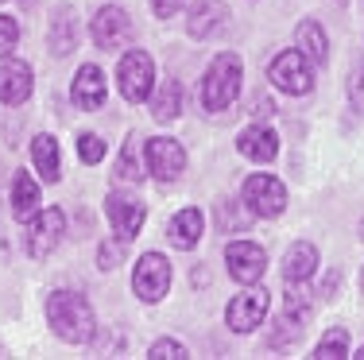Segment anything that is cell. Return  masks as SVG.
I'll list each match as a JSON object with an SVG mask.
<instances>
[{
	"instance_id": "obj_1",
	"label": "cell",
	"mask_w": 364,
	"mask_h": 360,
	"mask_svg": "<svg viewBox=\"0 0 364 360\" xmlns=\"http://www.w3.org/2000/svg\"><path fill=\"white\" fill-rule=\"evenodd\" d=\"M43 310H47V325L55 329V337L66 341V345H85V341L97 333L93 306L85 302V295H77V290H50Z\"/></svg>"
},
{
	"instance_id": "obj_2",
	"label": "cell",
	"mask_w": 364,
	"mask_h": 360,
	"mask_svg": "<svg viewBox=\"0 0 364 360\" xmlns=\"http://www.w3.org/2000/svg\"><path fill=\"white\" fill-rule=\"evenodd\" d=\"M240 74H245V66H240V58L232 50H225V55H218L210 62V70L202 78V105L210 113H225L240 97Z\"/></svg>"
},
{
	"instance_id": "obj_3",
	"label": "cell",
	"mask_w": 364,
	"mask_h": 360,
	"mask_svg": "<svg viewBox=\"0 0 364 360\" xmlns=\"http://www.w3.org/2000/svg\"><path fill=\"white\" fill-rule=\"evenodd\" d=\"M117 85H120V97L128 105H144L151 97V85H155V62L151 55L140 47L124 50L120 55V66H117Z\"/></svg>"
},
{
	"instance_id": "obj_4",
	"label": "cell",
	"mask_w": 364,
	"mask_h": 360,
	"mask_svg": "<svg viewBox=\"0 0 364 360\" xmlns=\"http://www.w3.org/2000/svg\"><path fill=\"white\" fill-rule=\"evenodd\" d=\"M240 202L252 217H279L287 209V186L275 175H248L245 190H240Z\"/></svg>"
},
{
	"instance_id": "obj_5",
	"label": "cell",
	"mask_w": 364,
	"mask_h": 360,
	"mask_svg": "<svg viewBox=\"0 0 364 360\" xmlns=\"http://www.w3.org/2000/svg\"><path fill=\"white\" fill-rule=\"evenodd\" d=\"M267 78H272L275 89L291 93V97H302V93L314 89V70H310V62L299 55V50H279V55L272 58V66H267Z\"/></svg>"
},
{
	"instance_id": "obj_6",
	"label": "cell",
	"mask_w": 364,
	"mask_h": 360,
	"mask_svg": "<svg viewBox=\"0 0 364 360\" xmlns=\"http://www.w3.org/2000/svg\"><path fill=\"white\" fill-rule=\"evenodd\" d=\"M132 290L140 302H159V298H167L171 290V263L167 256L159 252H144L140 260H136V271H132Z\"/></svg>"
},
{
	"instance_id": "obj_7",
	"label": "cell",
	"mask_w": 364,
	"mask_h": 360,
	"mask_svg": "<svg viewBox=\"0 0 364 360\" xmlns=\"http://www.w3.org/2000/svg\"><path fill=\"white\" fill-rule=\"evenodd\" d=\"M66 236V213L63 209H39L28 217V256L31 260H43V256H50L58 244H63Z\"/></svg>"
},
{
	"instance_id": "obj_8",
	"label": "cell",
	"mask_w": 364,
	"mask_h": 360,
	"mask_svg": "<svg viewBox=\"0 0 364 360\" xmlns=\"http://www.w3.org/2000/svg\"><path fill=\"white\" fill-rule=\"evenodd\" d=\"M144 167L151 170L155 182H175V178L186 170V151H182L178 140H167V136H155V140H147L144 148Z\"/></svg>"
},
{
	"instance_id": "obj_9",
	"label": "cell",
	"mask_w": 364,
	"mask_h": 360,
	"mask_svg": "<svg viewBox=\"0 0 364 360\" xmlns=\"http://www.w3.org/2000/svg\"><path fill=\"white\" fill-rule=\"evenodd\" d=\"M90 39H93V47H101V50L128 47V43H132V20H128V12L117 4L97 8V16L90 20Z\"/></svg>"
},
{
	"instance_id": "obj_10",
	"label": "cell",
	"mask_w": 364,
	"mask_h": 360,
	"mask_svg": "<svg viewBox=\"0 0 364 360\" xmlns=\"http://www.w3.org/2000/svg\"><path fill=\"white\" fill-rule=\"evenodd\" d=\"M264 318H267V290L252 287V283H248V290H240V295L225 306V322H229L232 333H252V329H259Z\"/></svg>"
},
{
	"instance_id": "obj_11",
	"label": "cell",
	"mask_w": 364,
	"mask_h": 360,
	"mask_svg": "<svg viewBox=\"0 0 364 360\" xmlns=\"http://www.w3.org/2000/svg\"><path fill=\"white\" fill-rule=\"evenodd\" d=\"M225 263H229V276L237 283H259L267 271V252L252 240H232L229 248H225Z\"/></svg>"
},
{
	"instance_id": "obj_12",
	"label": "cell",
	"mask_w": 364,
	"mask_h": 360,
	"mask_svg": "<svg viewBox=\"0 0 364 360\" xmlns=\"http://www.w3.org/2000/svg\"><path fill=\"white\" fill-rule=\"evenodd\" d=\"M105 213H109V225H112V233H117V240H124V244L140 236V229L147 221V205L128 198V194H109Z\"/></svg>"
},
{
	"instance_id": "obj_13",
	"label": "cell",
	"mask_w": 364,
	"mask_h": 360,
	"mask_svg": "<svg viewBox=\"0 0 364 360\" xmlns=\"http://www.w3.org/2000/svg\"><path fill=\"white\" fill-rule=\"evenodd\" d=\"M36 89V78H31V66L16 55L0 58V105H23Z\"/></svg>"
},
{
	"instance_id": "obj_14",
	"label": "cell",
	"mask_w": 364,
	"mask_h": 360,
	"mask_svg": "<svg viewBox=\"0 0 364 360\" xmlns=\"http://www.w3.org/2000/svg\"><path fill=\"white\" fill-rule=\"evenodd\" d=\"M70 97H74V105L82 109V113H97V109H105V97H109V85H105V74H101V66L85 62L82 70L74 74V85H70Z\"/></svg>"
},
{
	"instance_id": "obj_15",
	"label": "cell",
	"mask_w": 364,
	"mask_h": 360,
	"mask_svg": "<svg viewBox=\"0 0 364 360\" xmlns=\"http://www.w3.org/2000/svg\"><path fill=\"white\" fill-rule=\"evenodd\" d=\"M237 151L245 159H252V163H272L275 156H279V136L256 120V124H248L245 132L237 136Z\"/></svg>"
},
{
	"instance_id": "obj_16",
	"label": "cell",
	"mask_w": 364,
	"mask_h": 360,
	"mask_svg": "<svg viewBox=\"0 0 364 360\" xmlns=\"http://www.w3.org/2000/svg\"><path fill=\"white\" fill-rule=\"evenodd\" d=\"M225 20H229L225 0H194V4H190V16H186V31L194 39H210L213 31L225 28Z\"/></svg>"
},
{
	"instance_id": "obj_17",
	"label": "cell",
	"mask_w": 364,
	"mask_h": 360,
	"mask_svg": "<svg viewBox=\"0 0 364 360\" xmlns=\"http://www.w3.org/2000/svg\"><path fill=\"white\" fill-rule=\"evenodd\" d=\"M205 233V217H202V209H178L175 217H171V225H167V240L178 248V252H190V248H198V240H202Z\"/></svg>"
},
{
	"instance_id": "obj_18",
	"label": "cell",
	"mask_w": 364,
	"mask_h": 360,
	"mask_svg": "<svg viewBox=\"0 0 364 360\" xmlns=\"http://www.w3.org/2000/svg\"><path fill=\"white\" fill-rule=\"evenodd\" d=\"M294 50H299V55L306 58L310 66H326V58H329V39H326L322 23H318V20H302L299 28H294Z\"/></svg>"
},
{
	"instance_id": "obj_19",
	"label": "cell",
	"mask_w": 364,
	"mask_h": 360,
	"mask_svg": "<svg viewBox=\"0 0 364 360\" xmlns=\"http://www.w3.org/2000/svg\"><path fill=\"white\" fill-rule=\"evenodd\" d=\"M43 209V190L36 182V175L31 170H16L12 178V217L16 221H28L31 213Z\"/></svg>"
},
{
	"instance_id": "obj_20",
	"label": "cell",
	"mask_w": 364,
	"mask_h": 360,
	"mask_svg": "<svg viewBox=\"0 0 364 360\" xmlns=\"http://www.w3.org/2000/svg\"><path fill=\"white\" fill-rule=\"evenodd\" d=\"M314 271H318V248L306 244V240L291 244L287 256H283V279L287 283H310Z\"/></svg>"
},
{
	"instance_id": "obj_21",
	"label": "cell",
	"mask_w": 364,
	"mask_h": 360,
	"mask_svg": "<svg viewBox=\"0 0 364 360\" xmlns=\"http://www.w3.org/2000/svg\"><path fill=\"white\" fill-rule=\"evenodd\" d=\"M47 47L50 55H70L77 47V23H74V12L70 8H58L55 16H50V31H47Z\"/></svg>"
},
{
	"instance_id": "obj_22",
	"label": "cell",
	"mask_w": 364,
	"mask_h": 360,
	"mask_svg": "<svg viewBox=\"0 0 364 360\" xmlns=\"http://www.w3.org/2000/svg\"><path fill=\"white\" fill-rule=\"evenodd\" d=\"M151 116L155 120H175L178 113H182V85L175 82V78H167V82H159V85H151Z\"/></svg>"
},
{
	"instance_id": "obj_23",
	"label": "cell",
	"mask_w": 364,
	"mask_h": 360,
	"mask_svg": "<svg viewBox=\"0 0 364 360\" xmlns=\"http://www.w3.org/2000/svg\"><path fill=\"white\" fill-rule=\"evenodd\" d=\"M31 163H36L43 182H58L63 163H58V140L55 136H36V140H31Z\"/></svg>"
},
{
	"instance_id": "obj_24",
	"label": "cell",
	"mask_w": 364,
	"mask_h": 360,
	"mask_svg": "<svg viewBox=\"0 0 364 360\" xmlns=\"http://www.w3.org/2000/svg\"><path fill=\"white\" fill-rule=\"evenodd\" d=\"M117 178L120 182H132L140 186L144 182V156H140V136H128L124 148H120V159H117Z\"/></svg>"
},
{
	"instance_id": "obj_25",
	"label": "cell",
	"mask_w": 364,
	"mask_h": 360,
	"mask_svg": "<svg viewBox=\"0 0 364 360\" xmlns=\"http://www.w3.org/2000/svg\"><path fill=\"white\" fill-rule=\"evenodd\" d=\"M283 306H287L291 318L306 322L310 314H314V290L306 287V283H287V295H283Z\"/></svg>"
},
{
	"instance_id": "obj_26",
	"label": "cell",
	"mask_w": 364,
	"mask_h": 360,
	"mask_svg": "<svg viewBox=\"0 0 364 360\" xmlns=\"http://www.w3.org/2000/svg\"><path fill=\"white\" fill-rule=\"evenodd\" d=\"M314 356H349V333L337 325V329H329L322 341H318Z\"/></svg>"
},
{
	"instance_id": "obj_27",
	"label": "cell",
	"mask_w": 364,
	"mask_h": 360,
	"mask_svg": "<svg viewBox=\"0 0 364 360\" xmlns=\"http://www.w3.org/2000/svg\"><path fill=\"white\" fill-rule=\"evenodd\" d=\"M77 156H82L85 167L101 163V159H105V140H101L97 132H82V136H77Z\"/></svg>"
},
{
	"instance_id": "obj_28",
	"label": "cell",
	"mask_w": 364,
	"mask_h": 360,
	"mask_svg": "<svg viewBox=\"0 0 364 360\" xmlns=\"http://www.w3.org/2000/svg\"><path fill=\"white\" fill-rule=\"evenodd\" d=\"M245 213H240V202H221L218 205V225L229 233V229H245Z\"/></svg>"
},
{
	"instance_id": "obj_29",
	"label": "cell",
	"mask_w": 364,
	"mask_h": 360,
	"mask_svg": "<svg viewBox=\"0 0 364 360\" xmlns=\"http://www.w3.org/2000/svg\"><path fill=\"white\" fill-rule=\"evenodd\" d=\"M120 256H124V240H105V244L97 248V268L112 271L120 263Z\"/></svg>"
},
{
	"instance_id": "obj_30",
	"label": "cell",
	"mask_w": 364,
	"mask_h": 360,
	"mask_svg": "<svg viewBox=\"0 0 364 360\" xmlns=\"http://www.w3.org/2000/svg\"><path fill=\"white\" fill-rule=\"evenodd\" d=\"M147 356H151V360H163V356L178 360V356H186V345H182V341H175V337H159L151 349H147Z\"/></svg>"
},
{
	"instance_id": "obj_31",
	"label": "cell",
	"mask_w": 364,
	"mask_h": 360,
	"mask_svg": "<svg viewBox=\"0 0 364 360\" xmlns=\"http://www.w3.org/2000/svg\"><path fill=\"white\" fill-rule=\"evenodd\" d=\"M16 43H20V23L12 16H0V55H8Z\"/></svg>"
},
{
	"instance_id": "obj_32",
	"label": "cell",
	"mask_w": 364,
	"mask_h": 360,
	"mask_svg": "<svg viewBox=\"0 0 364 360\" xmlns=\"http://www.w3.org/2000/svg\"><path fill=\"white\" fill-rule=\"evenodd\" d=\"M349 97L357 109H364V66H353L349 70Z\"/></svg>"
},
{
	"instance_id": "obj_33",
	"label": "cell",
	"mask_w": 364,
	"mask_h": 360,
	"mask_svg": "<svg viewBox=\"0 0 364 360\" xmlns=\"http://www.w3.org/2000/svg\"><path fill=\"white\" fill-rule=\"evenodd\" d=\"M182 4H186V0H151V12L159 16V20H167V16H175Z\"/></svg>"
},
{
	"instance_id": "obj_34",
	"label": "cell",
	"mask_w": 364,
	"mask_h": 360,
	"mask_svg": "<svg viewBox=\"0 0 364 360\" xmlns=\"http://www.w3.org/2000/svg\"><path fill=\"white\" fill-rule=\"evenodd\" d=\"M248 113H252V120H267L275 113V105L267 97H252V109H248Z\"/></svg>"
},
{
	"instance_id": "obj_35",
	"label": "cell",
	"mask_w": 364,
	"mask_h": 360,
	"mask_svg": "<svg viewBox=\"0 0 364 360\" xmlns=\"http://www.w3.org/2000/svg\"><path fill=\"white\" fill-rule=\"evenodd\" d=\"M360 240H364V217H360Z\"/></svg>"
},
{
	"instance_id": "obj_36",
	"label": "cell",
	"mask_w": 364,
	"mask_h": 360,
	"mask_svg": "<svg viewBox=\"0 0 364 360\" xmlns=\"http://www.w3.org/2000/svg\"><path fill=\"white\" fill-rule=\"evenodd\" d=\"M357 356H360V360H364V345H360V353H357Z\"/></svg>"
},
{
	"instance_id": "obj_37",
	"label": "cell",
	"mask_w": 364,
	"mask_h": 360,
	"mask_svg": "<svg viewBox=\"0 0 364 360\" xmlns=\"http://www.w3.org/2000/svg\"><path fill=\"white\" fill-rule=\"evenodd\" d=\"M360 290H364V276H360Z\"/></svg>"
}]
</instances>
